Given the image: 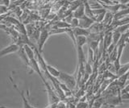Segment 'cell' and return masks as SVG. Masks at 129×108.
<instances>
[{"mask_svg":"<svg viewBox=\"0 0 129 108\" xmlns=\"http://www.w3.org/2000/svg\"><path fill=\"white\" fill-rule=\"evenodd\" d=\"M88 106L87 103L84 102H81L78 104V106H77V108H86Z\"/></svg>","mask_w":129,"mask_h":108,"instance_id":"cell-16","label":"cell"},{"mask_svg":"<svg viewBox=\"0 0 129 108\" xmlns=\"http://www.w3.org/2000/svg\"><path fill=\"white\" fill-rule=\"evenodd\" d=\"M124 102H127V103H129V101H123Z\"/></svg>","mask_w":129,"mask_h":108,"instance_id":"cell-21","label":"cell"},{"mask_svg":"<svg viewBox=\"0 0 129 108\" xmlns=\"http://www.w3.org/2000/svg\"><path fill=\"white\" fill-rule=\"evenodd\" d=\"M47 70H48V74L51 75L52 77H53L55 78H59L60 75V71L55 69L54 67H52L49 65H47Z\"/></svg>","mask_w":129,"mask_h":108,"instance_id":"cell-11","label":"cell"},{"mask_svg":"<svg viewBox=\"0 0 129 108\" xmlns=\"http://www.w3.org/2000/svg\"><path fill=\"white\" fill-rule=\"evenodd\" d=\"M120 98L122 99V101H129V92H127V90H125L124 89H123L121 90L120 93Z\"/></svg>","mask_w":129,"mask_h":108,"instance_id":"cell-14","label":"cell"},{"mask_svg":"<svg viewBox=\"0 0 129 108\" xmlns=\"http://www.w3.org/2000/svg\"><path fill=\"white\" fill-rule=\"evenodd\" d=\"M70 24V27H72V29L78 27H79V19H76V18H73Z\"/></svg>","mask_w":129,"mask_h":108,"instance_id":"cell-15","label":"cell"},{"mask_svg":"<svg viewBox=\"0 0 129 108\" xmlns=\"http://www.w3.org/2000/svg\"><path fill=\"white\" fill-rule=\"evenodd\" d=\"M73 31H74V34L75 35V37H88L90 34L89 30L82 28V27H80L74 28L73 29Z\"/></svg>","mask_w":129,"mask_h":108,"instance_id":"cell-6","label":"cell"},{"mask_svg":"<svg viewBox=\"0 0 129 108\" xmlns=\"http://www.w3.org/2000/svg\"><path fill=\"white\" fill-rule=\"evenodd\" d=\"M0 108H7V107H6V106H0Z\"/></svg>","mask_w":129,"mask_h":108,"instance_id":"cell-20","label":"cell"},{"mask_svg":"<svg viewBox=\"0 0 129 108\" xmlns=\"http://www.w3.org/2000/svg\"><path fill=\"white\" fill-rule=\"evenodd\" d=\"M121 37H122V34L118 32V31H114L112 32V44L115 45V46L118 45V43L119 42V41L121 40Z\"/></svg>","mask_w":129,"mask_h":108,"instance_id":"cell-13","label":"cell"},{"mask_svg":"<svg viewBox=\"0 0 129 108\" xmlns=\"http://www.w3.org/2000/svg\"><path fill=\"white\" fill-rule=\"evenodd\" d=\"M21 47H23V46L19 45L18 44H13V45H11L9 46L4 48V49H3L1 50V57H3V56L10 54V53H16V52H19Z\"/></svg>","mask_w":129,"mask_h":108,"instance_id":"cell-3","label":"cell"},{"mask_svg":"<svg viewBox=\"0 0 129 108\" xmlns=\"http://www.w3.org/2000/svg\"><path fill=\"white\" fill-rule=\"evenodd\" d=\"M18 53H19V57L21 58V60L23 61V63L25 64V65L28 68H30V60H29V58L27 57V54L25 53V50H24L23 46L20 48V49H19V51L18 52Z\"/></svg>","mask_w":129,"mask_h":108,"instance_id":"cell-9","label":"cell"},{"mask_svg":"<svg viewBox=\"0 0 129 108\" xmlns=\"http://www.w3.org/2000/svg\"><path fill=\"white\" fill-rule=\"evenodd\" d=\"M59 79L70 90H74L76 87L77 81H76L75 76H74V75H70V74H67L66 73H63V72H60V75L59 77Z\"/></svg>","mask_w":129,"mask_h":108,"instance_id":"cell-1","label":"cell"},{"mask_svg":"<svg viewBox=\"0 0 129 108\" xmlns=\"http://www.w3.org/2000/svg\"><path fill=\"white\" fill-rule=\"evenodd\" d=\"M48 37H49V32L48 31V30L43 29L41 31H40L39 40H38V45H39L38 50L40 51V53H41V52H42L43 46H44V44H45V42L48 40Z\"/></svg>","mask_w":129,"mask_h":108,"instance_id":"cell-2","label":"cell"},{"mask_svg":"<svg viewBox=\"0 0 129 108\" xmlns=\"http://www.w3.org/2000/svg\"><path fill=\"white\" fill-rule=\"evenodd\" d=\"M84 3V6H85V15H86L87 17L90 18L93 20H94L96 22V16L93 13V11L91 9V7L90 6V3L87 1H85Z\"/></svg>","mask_w":129,"mask_h":108,"instance_id":"cell-7","label":"cell"},{"mask_svg":"<svg viewBox=\"0 0 129 108\" xmlns=\"http://www.w3.org/2000/svg\"><path fill=\"white\" fill-rule=\"evenodd\" d=\"M11 82H12V84H13L14 87L15 88V90L18 91V93L20 94V96H21L22 100H23V108H36L34 106H32L31 104L28 102L27 98H26V96H25V92H24L23 90H20L19 88H18V86H16L15 84L13 82V80H12L11 78Z\"/></svg>","mask_w":129,"mask_h":108,"instance_id":"cell-5","label":"cell"},{"mask_svg":"<svg viewBox=\"0 0 129 108\" xmlns=\"http://www.w3.org/2000/svg\"><path fill=\"white\" fill-rule=\"evenodd\" d=\"M112 45V32H108L103 39V48L105 51H107L108 48Z\"/></svg>","mask_w":129,"mask_h":108,"instance_id":"cell-10","label":"cell"},{"mask_svg":"<svg viewBox=\"0 0 129 108\" xmlns=\"http://www.w3.org/2000/svg\"><path fill=\"white\" fill-rule=\"evenodd\" d=\"M124 90H127V92H129V84H127V85L124 87Z\"/></svg>","mask_w":129,"mask_h":108,"instance_id":"cell-18","label":"cell"},{"mask_svg":"<svg viewBox=\"0 0 129 108\" xmlns=\"http://www.w3.org/2000/svg\"><path fill=\"white\" fill-rule=\"evenodd\" d=\"M56 108H66V105L63 102H59L56 104Z\"/></svg>","mask_w":129,"mask_h":108,"instance_id":"cell-17","label":"cell"},{"mask_svg":"<svg viewBox=\"0 0 129 108\" xmlns=\"http://www.w3.org/2000/svg\"><path fill=\"white\" fill-rule=\"evenodd\" d=\"M73 15V17L76 18V19H80L81 18H82L84 15H85V6H84V3H82L78 8H77L74 13L72 14Z\"/></svg>","mask_w":129,"mask_h":108,"instance_id":"cell-8","label":"cell"},{"mask_svg":"<svg viewBox=\"0 0 129 108\" xmlns=\"http://www.w3.org/2000/svg\"><path fill=\"white\" fill-rule=\"evenodd\" d=\"M95 23L94 20H93L90 18L87 17L86 15H84L82 18L79 19V27L84 29H89L90 27Z\"/></svg>","mask_w":129,"mask_h":108,"instance_id":"cell-4","label":"cell"},{"mask_svg":"<svg viewBox=\"0 0 129 108\" xmlns=\"http://www.w3.org/2000/svg\"><path fill=\"white\" fill-rule=\"evenodd\" d=\"M127 81H129V71L127 72Z\"/></svg>","mask_w":129,"mask_h":108,"instance_id":"cell-19","label":"cell"},{"mask_svg":"<svg viewBox=\"0 0 129 108\" xmlns=\"http://www.w3.org/2000/svg\"><path fill=\"white\" fill-rule=\"evenodd\" d=\"M87 42H88V37H76V47H82Z\"/></svg>","mask_w":129,"mask_h":108,"instance_id":"cell-12","label":"cell"}]
</instances>
